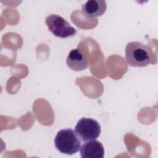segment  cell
Returning a JSON list of instances; mask_svg holds the SVG:
<instances>
[{"label":"cell","instance_id":"cell-3","mask_svg":"<svg viewBox=\"0 0 158 158\" xmlns=\"http://www.w3.org/2000/svg\"><path fill=\"white\" fill-rule=\"evenodd\" d=\"M49 30L56 36L66 38L75 35L77 31L65 19L57 14H50L45 20Z\"/></svg>","mask_w":158,"mask_h":158},{"label":"cell","instance_id":"cell-1","mask_svg":"<svg viewBox=\"0 0 158 158\" xmlns=\"http://www.w3.org/2000/svg\"><path fill=\"white\" fill-rule=\"evenodd\" d=\"M125 58L130 66L146 67L151 62V52L148 46L138 41H132L126 46Z\"/></svg>","mask_w":158,"mask_h":158},{"label":"cell","instance_id":"cell-6","mask_svg":"<svg viewBox=\"0 0 158 158\" xmlns=\"http://www.w3.org/2000/svg\"><path fill=\"white\" fill-rule=\"evenodd\" d=\"M80 155L82 158H103L104 149L98 141H87L80 148Z\"/></svg>","mask_w":158,"mask_h":158},{"label":"cell","instance_id":"cell-5","mask_svg":"<svg viewBox=\"0 0 158 158\" xmlns=\"http://www.w3.org/2000/svg\"><path fill=\"white\" fill-rule=\"evenodd\" d=\"M67 66L74 71H81L88 67V60L86 55L80 49L70 51L66 59Z\"/></svg>","mask_w":158,"mask_h":158},{"label":"cell","instance_id":"cell-2","mask_svg":"<svg viewBox=\"0 0 158 158\" xmlns=\"http://www.w3.org/2000/svg\"><path fill=\"white\" fill-rule=\"evenodd\" d=\"M56 148L61 153L73 155L81 148V141L75 131L70 128L59 131L54 138Z\"/></svg>","mask_w":158,"mask_h":158},{"label":"cell","instance_id":"cell-7","mask_svg":"<svg viewBox=\"0 0 158 158\" xmlns=\"http://www.w3.org/2000/svg\"><path fill=\"white\" fill-rule=\"evenodd\" d=\"M81 7L82 11L88 17H99L106 12L107 4L103 0H89L83 4Z\"/></svg>","mask_w":158,"mask_h":158},{"label":"cell","instance_id":"cell-4","mask_svg":"<svg viewBox=\"0 0 158 158\" xmlns=\"http://www.w3.org/2000/svg\"><path fill=\"white\" fill-rule=\"evenodd\" d=\"M75 131L83 141L96 140L100 135L101 126L98 122L93 118L82 117L78 121Z\"/></svg>","mask_w":158,"mask_h":158}]
</instances>
